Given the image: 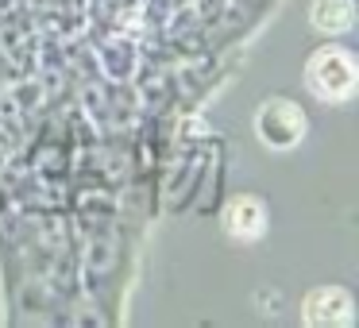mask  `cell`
I'll list each match as a JSON object with an SVG mask.
<instances>
[{"instance_id":"obj_1","label":"cell","mask_w":359,"mask_h":328,"mask_svg":"<svg viewBox=\"0 0 359 328\" xmlns=\"http://www.w3.org/2000/svg\"><path fill=\"white\" fill-rule=\"evenodd\" d=\"M305 86L317 101H348L355 93V58L344 47H320L305 66Z\"/></svg>"},{"instance_id":"obj_2","label":"cell","mask_w":359,"mask_h":328,"mask_svg":"<svg viewBox=\"0 0 359 328\" xmlns=\"http://www.w3.org/2000/svg\"><path fill=\"white\" fill-rule=\"evenodd\" d=\"M255 132L266 147L286 151L305 135V112L297 109L294 101H286V97H271V101L259 104V112H255Z\"/></svg>"},{"instance_id":"obj_3","label":"cell","mask_w":359,"mask_h":328,"mask_svg":"<svg viewBox=\"0 0 359 328\" xmlns=\"http://www.w3.org/2000/svg\"><path fill=\"white\" fill-rule=\"evenodd\" d=\"M302 320L309 328H340L351 320V297L340 286H320L305 297L302 305Z\"/></svg>"},{"instance_id":"obj_4","label":"cell","mask_w":359,"mask_h":328,"mask_svg":"<svg viewBox=\"0 0 359 328\" xmlns=\"http://www.w3.org/2000/svg\"><path fill=\"white\" fill-rule=\"evenodd\" d=\"M224 228L232 240H259L266 228V209L259 205V197H236L224 209Z\"/></svg>"},{"instance_id":"obj_5","label":"cell","mask_w":359,"mask_h":328,"mask_svg":"<svg viewBox=\"0 0 359 328\" xmlns=\"http://www.w3.org/2000/svg\"><path fill=\"white\" fill-rule=\"evenodd\" d=\"M309 20L320 32H348L351 27V0H317L309 8Z\"/></svg>"}]
</instances>
